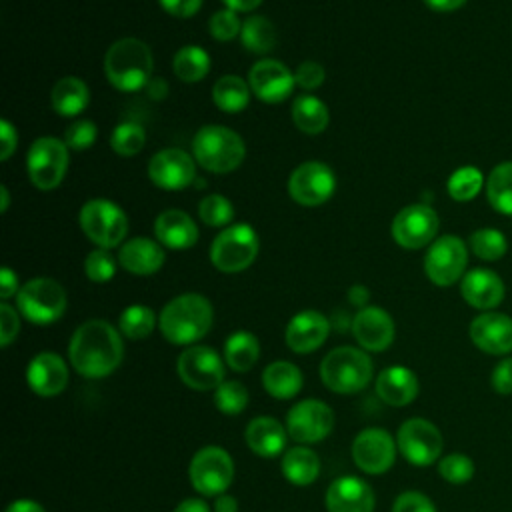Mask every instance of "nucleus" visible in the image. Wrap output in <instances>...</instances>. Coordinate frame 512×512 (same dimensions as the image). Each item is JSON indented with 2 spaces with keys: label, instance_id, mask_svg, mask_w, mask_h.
Returning a JSON list of instances; mask_svg holds the SVG:
<instances>
[{
  "label": "nucleus",
  "instance_id": "nucleus-13",
  "mask_svg": "<svg viewBox=\"0 0 512 512\" xmlns=\"http://www.w3.org/2000/svg\"><path fill=\"white\" fill-rule=\"evenodd\" d=\"M442 444L440 430L424 418H410L402 422L396 434L400 454L414 466L434 464L442 452Z\"/></svg>",
  "mask_w": 512,
  "mask_h": 512
},
{
  "label": "nucleus",
  "instance_id": "nucleus-4",
  "mask_svg": "<svg viewBox=\"0 0 512 512\" xmlns=\"http://www.w3.org/2000/svg\"><path fill=\"white\" fill-rule=\"evenodd\" d=\"M192 156L204 170L228 174L242 164L246 146L240 134L232 128L208 124L202 126L192 138Z\"/></svg>",
  "mask_w": 512,
  "mask_h": 512
},
{
  "label": "nucleus",
  "instance_id": "nucleus-41",
  "mask_svg": "<svg viewBox=\"0 0 512 512\" xmlns=\"http://www.w3.org/2000/svg\"><path fill=\"white\" fill-rule=\"evenodd\" d=\"M484 184V176L476 166H460L448 178V194L456 202L472 200Z\"/></svg>",
  "mask_w": 512,
  "mask_h": 512
},
{
  "label": "nucleus",
  "instance_id": "nucleus-53",
  "mask_svg": "<svg viewBox=\"0 0 512 512\" xmlns=\"http://www.w3.org/2000/svg\"><path fill=\"white\" fill-rule=\"evenodd\" d=\"M158 4L164 8V12H168L170 16H176V18H188V16H194L200 6H202V0H158Z\"/></svg>",
  "mask_w": 512,
  "mask_h": 512
},
{
  "label": "nucleus",
  "instance_id": "nucleus-47",
  "mask_svg": "<svg viewBox=\"0 0 512 512\" xmlns=\"http://www.w3.org/2000/svg\"><path fill=\"white\" fill-rule=\"evenodd\" d=\"M208 30H210L212 38H216L218 42H230L240 34L242 22L238 20L234 10L220 8L212 14V18L208 22Z\"/></svg>",
  "mask_w": 512,
  "mask_h": 512
},
{
  "label": "nucleus",
  "instance_id": "nucleus-18",
  "mask_svg": "<svg viewBox=\"0 0 512 512\" xmlns=\"http://www.w3.org/2000/svg\"><path fill=\"white\" fill-rule=\"evenodd\" d=\"M148 176L162 190H184L196 180V164L188 152L164 148L150 158Z\"/></svg>",
  "mask_w": 512,
  "mask_h": 512
},
{
  "label": "nucleus",
  "instance_id": "nucleus-14",
  "mask_svg": "<svg viewBox=\"0 0 512 512\" xmlns=\"http://www.w3.org/2000/svg\"><path fill=\"white\" fill-rule=\"evenodd\" d=\"M334 428L332 408L316 398L296 402L286 416L288 436L300 444H314L324 440Z\"/></svg>",
  "mask_w": 512,
  "mask_h": 512
},
{
  "label": "nucleus",
  "instance_id": "nucleus-37",
  "mask_svg": "<svg viewBox=\"0 0 512 512\" xmlns=\"http://www.w3.org/2000/svg\"><path fill=\"white\" fill-rule=\"evenodd\" d=\"M172 70L182 82H200L210 70V56L200 46H182L172 58Z\"/></svg>",
  "mask_w": 512,
  "mask_h": 512
},
{
  "label": "nucleus",
  "instance_id": "nucleus-35",
  "mask_svg": "<svg viewBox=\"0 0 512 512\" xmlns=\"http://www.w3.org/2000/svg\"><path fill=\"white\" fill-rule=\"evenodd\" d=\"M292 120L298 126V130L314 136L328 126L330 114L326 104L320 98L312 94H302L292 104Z\"/></svg>",
  "mask_w": 512,
  "mask_h": 512
},
{
  "label": "nucleus",
  "instance_id": "nucleus-56",
  "mask_svg": "<svg viewBox=\"0 0 512 512\" xmlns=\"http://www.w3.org/2000/svg\"><path fill=\"white\" fill-rule=\"evenodd\" d=\"M348 300H350V304H354L358 308H364L368 304V300H370V292H368L366 286L354 284V286L348 288Z\"/></svg>",
  "mask_w": 512,
  "mask_h": 512
},
{
  "label": "nucleus",
  "instance_id": "nucleus-42",
  "mask_svg": "<svg viewBox=\"0 0 512 512\" xmlns=\"http://www.w3.org/2000/svg\"><path fill=\"white\" fill-rule=\"evenodd\" d=\"M146 144V132L136 122H122L110 134V146L118 156H136Z\"/></svg>",
  "mask_w": 512,
  "mask_h": 512
},
{
  "label": "nucleus",
  "instance_id": "nucleus-24",
  "mask_svg": "<svg viewBox=\"0 0 512 512\" xmlns=\"http://www.w3.org/2000/svg\"><path fill=\"white\" fill-rule=\"evenodd\" d=\"M374 506L372 486L358 476H340L326 490L328 512H374Z\"/></svg>",
  "mask_w": 512,
  "mask_h": 512
},
{
  "label": "nucleus",
  "instance_id": "nucleus-52",
  "mask_svg": "<svg viewBox=\"0 0 512 512\" xmlns=\"http://www.w3.org/2000/svg\"><path fill=\"white\" fill-rule=\"evenodd\" d=\"M492 388L498 394H512V358H504L492 370Z\"/></svg>",
  "mask_w": 512,
  "mask_h": 512
},
{
  "label": "nucleus",
  "instance_id": "nucleus-59",
  "mask_svg": "<svg viewBox=\"0 0 512 512\" xmlns=\"http://www.w3.org/2000/svg\"><path fill=\"white\" fill-rule=\"evenodd\" d=\"M428 8L436 10V12H452L458 10L460 6H464L466 0H424Z\"/></svg>",
  "mask_w": 512,
  "mask_h": 512
},
{
  "label": "nucleus",
  "instance_id": "nucleus-57",
  "mask_svg": "<svg viewBox=\"0 0 512 512\" xmlns=\"http://www.w3.org/2000/svg\"><path fill=\"white\" fill-rule=\"evenodd\" d=\"M174 512H210V508L200 498H186L174 508Z\"/></svg>",
  "mask_w": 512,
  "mask_h": 512
},
{
  "label": "nucleus",
  "instance_id": "nucleus-5",
  "mask_svg": "<svg viewBox=\"0 0 512 512\" xmlns=\"http://www.w3.org/2000/svg\"><path fill=\"white\" fill-rule=\"evenodd\" d=\"M322 384L336 394H354L372 380L370 356L354 346H338L320 362Z\"/></svg>",
  "mask_w": 512,
  "mask_h": 512
},
{
  "label": "nucleus",
  "instance_id": "nucleus-10",
  "mask_svg": "<svg viewBox=\"0 0 512 512\" xmlns=\"http://www.w3.org/2000/svg\"><path fill=\"white\" fill-rule=\"evenodd\" d=\"M188 478L198 494L220 496L234 478L232 456L220 446H204L192 456Z\"/></svg>",
  "mask_w": 512,
  "mask_h": 512
},
{
  "label": "nucleus",
  "instance_id": "nucleus-32",
  "mask_svg": "<svg viewBox=\"0 0 512 512\" xmlns=\"http://www.w3.org/2000/svg\"><path fill=\"white\" fill-rule=\"evenodd\" d=\"M280 468L290 484L310 486L320 474V458L308 446H294L284 452Z\"/></svg>",
  "mask_w": 512,
  "mask_h": 512
},
{
  "label": "nucleus",
  "instance_id": "nucleus-43",
  "mask_svg": "<svg viewBox=\"0 0 512 512\" xmlns=\"http://www.w3.org/2000/svg\"><path fill=\"white\" fill-rule=\"evenodd\" d=\"M214 404L222 414L236 416L248 406V390L238 380H224L214 390Z\"/></svg>",
  "mask_w": 512,
  "mask_h": 512
},
{
  "label": "nucleus",
  "instance_id": "nucleus-22",
  "mask_svg": "<svg viewBox=\"0 0 512 512\" xmlns=\"http://www.w3.org/2000/svg\"><path fill=\"white\" fill-rule=\"evenodd\" d=\"M26 382L38 396H58L68 384V366L56 352H38L26 368Z\"/></svg>",
  "mask_w": 512,
  "mask_h": 512
},
{
  "label": "nucleus",
  "instance_id": "nucleus-29",
  "mask_svg": "<svg viewBox=\"0 0 512 512\" xmlns=\"http://www.w3.org/2000/svg\"><path fill=\"white\" fill-rule=\"evenodd\" d=\"M244 438L254 454L274 458L284 452L288 430L272 416H256L248 422Z\"/></svg>",
  "mask_w": 512,
  "mask_h": 512
},
{
  "label": "nucleus",
  "instance_id": "nucleus-34",
  "mask_svg": "<svg viewBox=\"0 0 512 512\" xmlns=\"http://www.w3.org/2000/svg\"><path fill=\"white\" fill-rule=\"evenodd\" d=\"M212 100L222 112H240L250 102V84H246L236 74H224L212 86Z\"/></svg>",
  "mask_w": 512,
  "mask_h": 512
},
{
  "label": "nucleus",
  "instance_id": "nucleus-50",
  "mask_svg": "<svg viewBox=\"0 0 512 512\" xmlns=\"http://www.w3.org/2000/svg\"><path fill=\"white\" fill-rule=\"evenodd\" d=\"M324 68L318 64V62H302L296 70H294V80H296V86L304 88V90H316L322 86L324 82Z\"/></svg>",
  "mask_w": 512,
  "mask_h": 512
},
{
  "label": "nucleus",
  "instance_id": "nucleus-40",
  "mask_svg": "<svg viewBox=\"0 0 512 512\" xmlns=\"http://www.w3.org/2000/svg\"><path fill=\"white\" fill-rule=\"evenodd\" d=\"M506 238L496 228H478L468 238V248L480 260H498L506 254Z\"/></svg>",
  "mask_w": 512,
  "mask_h": 512
},
{
  "label": "nucleus",
  "instance_id": "nucleus-51",
  "mask_svg": "<svg viewBox=\"0 0 512 512\" xmlns=\"http://www.w3.org/2000/svg\"><path fill=\"white\" fill-rule=\"evenodd\" d=\"M18 330H20V318L16 308L2 302L0 304V344L6 348L18 336Z\"/></svg>",
  "mask_w": 512,
  "mask_h": 512
},
{
  "label": "nucleus",
  "instance_id": "nucleus-27",
  "mask_svg": "<svg viewBox=\"0 0 512 512\" xmlns=\"http://www.w3.org/2000/svg\"><path fill=\"white\" fill-rule=\"evenodd\" d=\"M118 264L136 276L154 274L164 264L162 244L142 236L130 238L118 250Z\"/></svg>",
  "mask_w": 512,
  "mask_h": 512
},
{
  "label": "nucleus",
  "instance_id": "nucleus-31",
  "mask_svg": "<svg viewBox=\"0 0 512 512\" xmlns=\"http://www.w3.org/2000/svg\"><path fill=\"white\" fill-rule=\"evenodd\" d=\"M90 102V92L84 80L76 76H64L60 78L52 92H50V104L56 114L72 118L78 116Z\"/></svg>",
  "mask_w": 512,
  "mask_h": 512
},
{
  "label": "nucleus",
  "instance_id": "nucleus-16",
  "mask_svg": "<svg viewBox=\"0 0 512 512\" xmlns=\"http://www.w3.org/2000/svg\"><path fill=\"white\" fill-rule=\"evenodd\" d=\"M440 220L432 206L410 204L392 220V238L406 250H416L430 244L438 232Z\"/></svg>",
  "mask_w": 512,
  "mask_h": 512
},
{
  "label": "nucleus",
  "instance_id": "nucleus-39",
  "mask_svg": "<svg viewBox=\"0 0 512 512\" xmlns=\"http://www.w3.org/2000/svg\"><path fill=\"white\" fill-rule=\"evenodd\" d=\"M156 322H158V318L152 308H148L144 304H132L122 310L118 326H120L122 336L130 338V340H142L152 334V330L156 328Z\"/></svg>",
  "mask_w": 512,
  "mask_h": 512
},
{
  "label": "nucleus",
  "instance_id": "nucleus-38",
  "mask_svg": "<svg viewBox=\"0 0 512 512\" xmlns=\"http://www.w3.org/2000/svg\"><path fill=\"white\" fill-rule=\"evenodd\" d=\"M240 42L254 54H268L276 44V30L266 16H250L242 22Z\"/></svg>",
  "mask_w": 512,
  "mask_h": 512
},
{
  "label": "nucleus",
  "instance_id": "nucleus-55",
  "mask_svg": "<svg viewBox=\"0 0 512 512\" xmlns=\"http://www.w3.org/2000/svg\"><path fill=\"white\" fill-rule=\"evenodd\" d=\"M18 276L14 270H10L8 266H4L0 270V298L2 300H8L12 298L14 294H18Z\"/></svg>",
  "mask_w": 512,
  "mask_h": 512
},
{
  "label": "nucleus",
  "instance_id": "nucleus-25",
  "mask_svg": "<svg viewBox=\"0 0 512 512\" xmlns=\"http://www.w3.org/2000/svg\"><path fill=\"white\" fill-rule=\"evenodd\" d=\"M462 298L478 310H492L504 298V282L502 278L488 268H474L464 274L460 282Z\"/></svg>",
  "mask_w": 512,
  "mask_h": 512
},
{
  "label": "nucleus",
  "instance_id": "nucleus-26",
  "mask_svg": "<svg viewBox=\"0 0 512 512\" xmlns=\"http://www.w3.org/2000/svg\"><path fill=\"white\" fill-rule=\"evenodd\" d=\"M154 234L158 242L172 250H188L198 240L196 222L184 210H164L154 220Z\"/></svg>",
  "mask_w": 512,
  "mask_h": 512
},
{
  "label": "nucleus",
  "instance_id": "nucleus-48",
  "mask_svg": "<svg viewBox=\"0 0 512 512\" xmlns=\"http://www.w3.org/2000/svg\"><path fill=\"white\" fill-rule=\"evenodd\" d=\"M98 128L92 120H74L64 132V142L70 150H86L94 144Z\"/></svg>",
  "mask_w": 512,
  "mask_h": 512
},
{
  "label": "nucleus",
  "instance_id": "nucleus-7",
  "mask_svg": "<svg viewBox=\"0 0 512 512\" xmlns=\"http://www.w3.org/2000/svg\"><path fill=\"white\" fill-rule=\"evenodd\" d=\"M16 308L32 324H52L66 310V290L52 278H32L20 286Z\"/></svg>",
  "mask_w": 512,
  "mask_h": 512
},
{
  "label": "nucleus",
  "instance_id": "nucleus-61",
  "mask_svg": "<svg viewBox=\"0 0 512 512\" xmlns=\"http://www.w3.org/2000/svg\"><path fill=\"white\" fill-rule=\"evenodd\" d=\"M226 8L234 10V12H250L256 6H260L262 0H222Z\"/></svg>",
  "mask_w": 512,
  "mask_h": 512
},
{
  "label": "nucleus",
  "instance_id": "nucleus-60",
  "mask_svg": "<svg viewBox=\"0 0 512 512\" xmlns=\"http://www.w3.org/2000/svg\"><path fill=\"white\" fill-rule=\"evenodd\" d=\"M6 512H46V510H44L38 502L22 498V500H14V502L6 508Z\"/></svg>",
  "mask_w": 512,
  "mask_h": 512
},
{
  "label": "nucleus",
  "instance_id": "nucleus-2",
  "mask_svg": "<svg viewBox=\"0 0 512 512\" xmlns=\"http://www.w3.org/2000/svg\"><path fill=\"white\" fill-rule=\"evenodd\" d=\"M214 310L208 298L196 292H186L172 298L160 312L158 326L162 336L178 346L198 342L212 328Z\"/></svg>",
  "mask_w": 512,
  "mask_h": 512
},
{
  "label": "nucleus",
  "instance_id": "nucleus-3",
  "mask_svg": "<svg viewBox=\"0 0 512 512\" xmlns=\"http://www.w3.org/2000/svg\"><path fill=\"white\" fill-rule=\"evenodd\" d=\"M154 60L148 44L128 36L116 40L104 56V72L108 82L120 92H136L148 86Z\"/></svg>",
  "mask_w": 512,
  "mask_h": 512
},
{
  "label": "nucleus",
  "instance_id": "nucleus-36",
  "mask_svg": "<svg viewBox=\"0 0 512 512\" xmlns=\"http://www.w3.org/2000/svg\"><path fill=\"white\" fill-rule=\"evenodd\" d=\"M486 198L496 212L512 216V162H500L490 170Z\"/></svg>",
  "mask_w": 512,
  "mask_h": 512
},
{
  "label": "nucleus",
  "instance_id": "nucleus-21",
  "mask_svg": "<svg viewBox=\"0 0 512 512\" xmlns=\"http://www.w3.org/2000/svg\"><path fill=\"white\" fill-rule=\"evenodd\" d=\"M330 334V322L318 310H302L290 318L284 330L286 346L296 354H310L320 348Z\"/></svg>",
  "mask_w": 512,
  "mask_h": 512
},
{
  "label": "nucleus",
  "instance_id": "nucleus-23",
  "mask_svg": "<svg viewBox=\"0 0 512 512\" xmlns=\"http://www.w3.org/2000/svg\"><path fill=\"white\" fill-rule=\"evenodd\" d=\"M470 340L486 354L512 352V318L500 312H484L470 324Z\"/></svg>",
  "mask_w": 512,
  "mask_h": 512
},
{
  "label": "nucleus",
  "instance_id": "nucleus-1",
  "mask_svg": "<svg viewBox=\"0 0 512 512\" xmlns=\"http://www.w3.org/2000/svg\"><path fill=\"white\" fill-rule=\"evenodd\" d=\"M68 358L80 376L104 378L124 358L122 336L106 320H88L74 330L68 344Z\"/></svg>",
  "mask_w": 512,
  "mask_h": 512
},
{
  "label": "nucleus",
  "instance_id": "nucleus-20",
  "mask_svg": "<svg viewBox=\"0 0 512 512\" xmlns=\"http://www.w3.org/2000/svg\"><path fill=\"white\" fill-rule=\"evenodd\" d=\"M394 320L378 306H364L352 318V334L368 352H382L394 340Z\"/></svg>",
  "mask_w": 512,
  "mask_h": 512
},
{
  "label": "nucleus",
  "instance_id": "nucleus-15",
  "mask_svg": "<svg viewBox=\"0 0 512 512\" xmlns=\"http://www.w3.org/2000/svg\"><path fill=\"white\" fill-rule=\"evenodd\" d=\"M336 190V176L324 162H302L288 178V194L300 206H320Z\"/></svg>",
  "mask_w": 512,
  "mask_h": 512
},
{
  "label": "nucleus",
  "instance_id": "nucleus-58",
  "mask_svg": "<svg viewBox=\"0 0 512 512\" xmlns=\"http://www.w3.org/2000/svg\"><path fill=\"white\" fill-rule=\"evenodd\" d=\"M214 512H238V500L230 494H220L214 500Z\"/></svg>",
  "mask_w": 512,
  "mask_h": 512
},
{
  "label": "nucleus",
  "instance_id": "nucleus-54",
  "mask_svg": "<svg viewBox=\"0 0 512 512\" xmlns=\"http://www.w3.org/2000/svg\"><path fill=\"white\" fill-rule=\"evenodd\" d=\"M0 140H2L0 160H8L14 154V150H16L18 134H16V128L6 118H2V122H0Z\"/></svg>",
  "mask_w": 512,
  "mask_h": 512
},
{
  "label": "nucleus",
  "instance_id": "nucleus-12",
  "mask_svg": "<svg viewBox=\"0 0 512 512\" xmlns=\"http://www.w3.org/2000/svg\"><path fill=\"white\" fill-rule=\"evenodd\" d=\"M180 380L198 392L216 390L224 382V360L210 346H188L176 362Z\"/></svg>",
  "mask_w": 512,
  "mask_h": 512
},
{
  "label": "nucleus",
  "instance_id": "nucleus-30",
  "mask_svg": "<svg viewBox=\"0 0 512 512\" xmlns=\"http://www.w3.org/2000/svg\"><path fill=\"white\" fill-rule=\"evenodd\" d=\"M264 390L276 400H290L302 388V372L288 360H276L262 372Z\"/></svg>",
  "mask_w": 512,
  "mask_h": 512
},
{
  "label": "nucleus",
  "instance_id": "nucleus-11",
  "mask_svg": "<svg viewBox=\"0 0 512 512\" xmlns=\"http://www.w3.org/2000/svg\"><path fill=\"white\" fill-rule=\"evenodd\" d=\"M466 264L468 246L464 240L452 234L436 238L424 256V272L436 286H452L462 278Z\"/></svg>",
  "mask_w": 512,
  "mask_h": 512
},
{
  "label": "nucleus",
  "instance_id": "nucleus-49",
  "mask_svg": "<svg viewBox=\"0 0 512 512\" xmlns=\"http://www.w3.org/2000/svg\"><path fill=\"white\" fill-rule=\"evenodd\" d=\"M392 512H436V506L426 494L416 490H406L394 500Z\"/></svg>",
  "mask_w": 512,
  "mask_h": 512
},
{
  "label": "nucleus",
  "instance_id": "nucleus-19",
  "mask_svg": "<svg viewBox=\"0 0 512 512\" xmlns=\"http://www.w3.org/2000/svg\"><path fill=\"white\" fill-rule=\"evenodd\" d=\"M248 84L250 90L266 104H280L284 102L294 86V72H290L282 62L272 58H262L256 64H252L248 72Z\"/></svg>",
  "mask_w": 512,
  "mask_h": 512
},
{
  "label": "nucleus",
  "instance_id": "nucleus-17",
  "mask_svg": "<svg viewBox=\"0 0 512 512\" xmlns=\"http://www.w3.org/2000/svg\"><path fill=\"white\" fill-rule=\"evenodd\" d=\"M396 442L384 428H364L352 442V460L366 474H384L396 460Z\"/></svg>",
  "mask_w": 512,
  "mask_h": 512
},
{
  "label": "nucleus",
  "instance_id": "nucleus-8",
  "mask_svg": "<svg viewBox=\"0 0 512 512\" xmlns=\"http://www.w3.org/2000/svg\"><path fill=\"white\" fill-rule=\"evenodd\" d=\"M68 170V146L54 136L36 138L26 154V172L38 190H54L60 186Z\"/></svg>",
  "mask_w": 512,
  "mask_h": 512
},
{
  "label": "nucleus",
  "instance_id": "nucleus-9",
  "mask_svg": "<svg viewBox=\"0 0 512 512\" xmlns=\"http://www.w3.org/2000/svg\"><path fill=\"white\" fill-rule=\"evenodd\" d=\"M258 256V236L250 224H234L224 228L212 242L210 260L226 274L246 270Z\"/></svg>",
  "mask_w": 512,
  "mask_h": 512
},
{
  "label": "nucleus",
  "instance_id": "nucleus-62",
  "mask_svg": "<svg viewBox=\"0 0 512 512\" xmlns=\"http://www.w3.org/2000/svg\"><path fill=\"white\" fill-rule=\"evenodd\" d=\"M0 194H2V202H0V210L6 212L8 210V204H10V194H8V188L2 184L0 186Z\"/></svg>",
  "mask_w": 512,
  "mask_h": 512
},
{
  "label": "nucleus",
  "instance_id": "nucleus-33",
  "mask_svg": "<svg viewBox=\"0 0 512 512\" xmlns=\"http://www.w3.org/2000/svg\"><path fill=\"white\" fill-rule=\"evenodd\" d=\"M260 358V342L248 330L232 332L224 342V362L234 372H248Z\"/></svg>",
  "mask_w": 512,
  "mask_h": 512
},
{
  "label": "nucleus",
  "instance_id": "nucleus-45",
  "mask_svg": "<svg viewBox=\"0 0 512 512\" xmlns=\"http://www.w3.org/2000/svg\"><path fill=\"white\" fill-rule=\"evenodd\" d=\"M84 272L88 280L96 284H104L114 278L116 274V260L108 252V248H96L92 250L84 260Z\"/></svg>",
  "mask_w": 512,
  "mask_h": 512
},
{
  "label": "nucleus",
  "instance_id": "nucleus-44",
  "mask_svg": "<svg viewBox=\"0 0 512 512\" xmlns=\"http://www.w3.org/2000/svg\"><path fill=\"white\" fill-rule=\"evenodd\" d=\"M200 220L208 226H226L234 218V206L232 202L222 194H208L198 204Z\"/></svg>",
  "mask_w": 512,
  "mask_h": 512
},
{
  "label": "nucleus",
  "instance_id": "nucleus-28",
  "mask_svg": "<svg viewBox=\"0 0 512 512\" xmlns=\"http://www.w3.org/2000/svg\"><path fill=\"white\" fill-rule=\"evenodd\" d=\"M418 378L416 374L400 364L384 368L376 378V394L384 404L406 406L418 396Z\"/></svg>",
  "mask_w": 512,
  "mask_h": 512
},
{
  "label": "nucleus",
  "instance_id": "nucleus-6",
  "mask_svg": "<svg viewBox=\"0 0 512 512\" xmlns=\"http://www.w3.org/2000/svg\"><path fill=\"white\" fill-rule=\"evenodd\" d=\"M82 232L100 248L122 246L128 232L124 210L108 198H90L78 212Z\"/></svg>",
  "mask_w": 512,
  "mask_h": 512
},
{
  "label": "nucleus",
  "instance_id": "nucleus-46",
  "mask_svg": "<svg viewBox=\"0 0 512 512\" xmlns=\"http://www.w3.org/2000/svg\"><path fill=\"white\" fill-rule=\"evenodd\" d=\"M438 474L450 484H466L474 476V462L466 454H448L438 464Z\"/></svg>",
  "mask_w": 512,
  "mask_h": 512
}]
</instances>
